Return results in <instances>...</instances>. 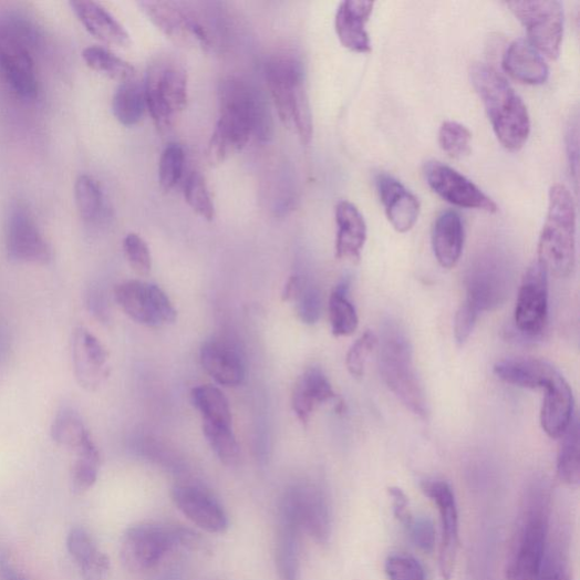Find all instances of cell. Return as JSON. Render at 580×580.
<instances>
[{
    "mask_svg": "<svg viewBox=\"0 0 580 580\" xmlns=\"http://www.w3.org/2000/svg\"><path fill=\"white\" fill-rule=\"evenodd\" d=\"M220 116L208 145V160L220 165L257 136L271 134V117L259 91L245 80L228 77L219 87Z\"/></svg>",
    "mask_w": 580,
    "mask_h": 580,
    "instance_id": "obj_1",
    "label": "cell"
},
{
    "mask_svg": "<svg viewBox=\"0 0 580 580\" xmlns=\"http://www.w3.org/2000/svg\"><path fill=\"white\" fill-rule=\"evenodd\" d=\"M470 80L500 143L509 152L521 149L530 133V118L520 96L503 75L486 64L474 65Z\"/></svg>",
    "mask_w": 580,
    "mask_h": 580,
    "instance_id": "obj_2",
    "label": "cell"
},
{
    "mask_svg": "<svg viewBox=\"0 0 580 580\" xmlns=\"http://www.w3.org/2000/svg\"><path fill=\"white\" fill-rule=\"evenodd\" d=\"M379 370L391 392L415 415L427 416V401L413 361V348L407 333L395 321L382 325L377 338Z\"/></svg>",
    "mask_w": 580,
    "mask_h": 580,
    "instance_id": "obj_3",
    "label": "cell"
},
{
    "mask_svg": "<svg viewBox=\"0 0 580 580\" xmlns=\"http://www.w3.org/2000/svg\"><path fill=\"white\" fill-rule=\"evenodd\" d=\"M548 500L542 483L528 489L506 569L507 580H537L547 552Z\"/></svg>",
    "mask_w": 580,
    "mask_h": 580,
    "instance_id": "obj_4",
    "label": "cell"
},
{
    "mask_svg": "<svg viewBox=\"0 0 580 580\" xmlns=\"http://www.w3.org/2000/svg\"><path fill=\"white\" fill-rule=\"evenodd\" d=\"M205 540L187 527L139 522L128 527L121 543L123 566L133 573L155 568L164 557L178 548L200 551Z\"/></svg>",
    "mask_w": 580,
    "mask_h": 580,
    "instance_id": "obj_5",
    "label": "cell"
},
{
    "mask_svg": "<svg viewBox=\"0 0 580 580\" xmlns=\"http://www.w3.org/2000/svg\"><path fill=\"white\" fill-rule=\"evenodd\" d=\"M266 75L280 122L294 131L303 144H309L313 117L301 63L289 56L275 58L267 64Z\"/></svg>",
    "mask_w": 580,
    "mask_h": 580,
    "instance_id": "obj_6",
    "label": "cell"
},
{
    "mask_svg": "<svg viewBox=\"0 0 580 580\" xmlns=\"http://www.w3.org/2000/svg\"><path fill=\"white\" fill-rule=\"evenodd\" d=\"M539 263L557 277L572 273L576 265V208L569 189L551 187L549 210L539 240Z\"/></svg>",
    "mask_w": 580,
    "mask_h": 580,
    "instance_id": "obj_7",
    "label": "cell"
},
{
    "mask_svg": "<svg viewBox=\"0 0 580 580\" xmlns=\"http://www.w3.org/2000/svg\"><path fill=\"white\" fill-rule=\"evenodd\" d=\"M187 85L186 72L175 63H158L149 69L144 84L145 101L159 131H167L186 108Z\"/></svg>",
    "mask_w": 580,
    "mask_h": 580,
    "instance_id": "obj_8",
    "label": "cell"
},
{
    "mask_svg": "<svg viewBox=\"0 0 580 580\" xmlns=\"http://www.w3.org/2000/svg\"><path fill=\"white\" fill-rule=\"evenodd\" d=\"M507 7L525 27L530 43L547 58L560 55L563 38L565 14L557 0H534V2H509Z\"/></svg>",
    "mask_w": 580,
    "mask_h": 580,
    "instance_id": "obj_9",
    "label": "cell"
},
{
    "mask_svg": "<svg viewBox=\"0 0 580 580\" xmlns=\"http://www.w3.org/2000/svg\"><path fill=\"white\" fill-rule=\"evenodd\" d=\"M115 299L133 321L159 328L174 323L177 311L164 290L154 283L130 280L115 288Z\"/></svg>",
    "mask_w": 580,
    "mask_h": 580,
    "instance_id": "obj_10",
    "label": "cell"
},
{
    "mask_svg": "<svg viewBox=\"0 0 580 580\" xmlns=\"http://www.w3.org/2000/svg\"><path fill=\"white\" fill-rule=\"evenodd\" d=\"M548 319V271L536 262L528 268L519 287L514 322L520 335L535 340L545 332Z\"/></svg>",
    "mask_w": 580,
    "mask_h": 580,
    "instance_id": "obj_11",
    "label": "cell"
},
{
    "mask_svg": "<svg viewBox=\"0 0 580 580\" xmlns=\"http://www.w3.org/2000/svg\"><path fill=\"white\" fill-rule=\"evenodd\" d=\"M466 300L478 314L494 311L509 298L512 277L506 263L498 259H481L468 269L465 279Z\"/></svg>",
    "mask_w": 580,
    "mask_h": 580,
    "instance_id": "obj_12",
    "label": "cell"
},
{
    "mask_svg": "<svg viewBox=\"0 0 580 580\" xmlns=\"http://www.w3.org/2000/svg\"><path fill=\"white\" fill-rule=\"evenodd\" d=\"M423 494L437 505L442 521V545L439 569L444 580H450L459 550V519L455 494L449 483L442 479L424 480L421 485Z\"/></svg>",
    "mask_w": 580,
    "mask_h": 580,
    "instance_id": "obj_13",
    "label": "cell"
},
{
    "mask_svg": "<svg viewBox=\"0 0 580 580\" xmlns=\"http://www.w3.org/2000/svg\"><path fill=\"white\" fill-rule=\"evenodd\" d=\"M428 186L447 203L467 209H477L490 214L497 213V205L474 183L454 168L431 162L425 166Z\"/></svg>",
    "mask_w": 580,
    "mask_h": 580,
    "instance_id": "obj_14",
    "label": "cell"
},
{
    "mask_svg": "<svg viewBox=\"0 0 580 580\" xmlns=\"http://www.w3.org/2000/svg\"><path fill=\"white\" fill-rule=\"evenodd\" d=\"M292 498L304 534L319 545H327L332 534L331 506L319 483L307 481L287 489Z\"/></svg>",
    "mask_w": 580,
    "mask_h": 580,
    "instance_id": "obj_15",
    "label": "cell"
},
{
    "mask_svg": "<svg viewBox=\"0 0 580 580\" xmlns=\"http://www.w3.org/2000/svg\"><path fill=\"white\" fill-rule=\"evenodd\" d=\"M176 508L193 524L211 535H222L229 527L228 516L213 493L197 485L183 483L173 488Z\"/></svg>",
    "mask_w": 580,
    "mask_h": 580,
    "instance_id": "obj_16",
    "label": "cell"
},
{
    "mask_svg": "<svg viewBox=\"0 0 580 580\" xmlns=\"http://www.w3.org/2000/svg\"><path fill=\"white\" fill-rule=\"evenodd\" d=\"M141 11L169 40L182 46H210V38L204 25L177 4L167 2H141Z\"/></svg>",
    "mask_w": 580,
    "mask_h": 580,
    "instance_id": "obj_17",
    "label": "cell"
},
{
    "mask_svg": "<svg viewBox=\"0 0 580 580\" xmlns=\"http://www.w3.org/2000/svg\"><path fill=\"white\" fill-rule=\"evenodd\" d=\"M7 251L19 263L46 265L53 252L30 214L23 208L12 210L7 225Z\"/></svg>",
    "mask_w": 580,
    "mask_h": 580,
    "instance_id": "obj_18",
    "label": "cell"
},
{
    "mask_svg": "<svg viewBox=\"0 0 580 580\" xmlns=\"http://www.w3.org/2000/svg\"><path fill=\"white\" fill-rule=\"evenodd\" d=\"M110 354L103 343L85 328L73 335V365L79 384L87 392L101 389L110 376Z\"/></svg>",
    "mask_w": 580,
    "mask_h": 580,
    "instance_id": "obj_19",
    "label": "cell"
},
{
    "mask_svg": "<svg viewBox=\"0 0 580 580\" xmlns=\"http://www.w3.org/2000/svg\"><path fill=\"white\" fill-rule=\"evenodd\" d=\"M303 530L292 498L284 491L279 503L276 568L281 580H297Z\"/></svg>",
    "mask_w": 580,
    "mask_h": 580,
    "instance_id": "obj_20",
    "label": "cell"
},
{
    "mask_svg": "<svg viewBox=\"0 0 580 580\" xmlns=\"http://www.w3.org/2000/svg\"><path fill=\"white\" fill-rule=\"evenodd\" d=\"M0 69L22 99H35L39 85L34 62L24 42L9 31H0Z\"/></svg>",
    "mask_w": 580,
    "mask_h": 580,
    "instance_id": "obj_21",
    "label": "cell"
},
{
    "mask_svg": "<svg viewBox=\"0 0 580 580\" xmlns=\"http://www.w3.org/2000/svg\"><path fill=\"white\" fill-rule=\"evenodd\" d=\"M200 360L207 373L221 385L237 386L246 379L244 354L224 338H214L206 342L200 351Z\"/></svg>",
    "mask_w": 580,
    "mask_h": 580,
    "instance_id": "obj_22",
    "label": "cell"
},
{
    "mask_svg": "<svg viewBox=\"0 0 580 580\" xmlns=\"http://www.w3.org/2000/svg\"><path fill=\"white\" fill-rule=\"evenodd\" d=\"M376 188L386 217L400 232L410 231L416 224L420 215V203L413 193L398 179L380 174L376 177Z\"/></svg>",
    "mask_w": 580,
    "mask_h": 580,
    "instance_id": "obj_23",
    "label": "cell"
},
{
    "mask_svg": "<svg viewBox=\"0 0 580 580\" xmlns=\"http://www.w3.org/2000/svg\"><path fill=\"white\" fill-rule=\"evenodd\" d=\"M374 3L348 0L338 8L334 27L338 38L348 50L365 54L371 52V40L365 29Z\"/></svg>",
    "mask_w": 580,
    "mask_h": 580,
    "instance_id": "obj_24",
    "label": "cell"
},
{
    "mask_svg": "<svg viewBox=\"0 0 580 580\" xmlns=\"http://www.w3.org/2000/svg\"><path fill=\"white\" fill-rule=\"evenodd\" d=\"M334 215L336 224L335 257L340 260L359 261L367 236L364 217L349 201L338 203Z\"/></svg>",
    "mask_w": 580,
    "mask_h": 580,
    "instance_id": "obj_25",
    "label": "cell"
},
{
    "mask_svg": "<svg viewBox=\"0 0 580 580\" xmlns=\"http://www.w3.org/2000/svg\"><path fill=\"white\" fill-rule=\"evenodd\" d=\"M496 375L506 383L527 390H549L561 376L551 364L536 359H511L495 365Z\"/></svg>",
    "mask_w": 580,
    "mask_h": 580,
    "instance_id": "obj_26",
    "label": "cell"
},
{
    "mask_svg": "<svg viewBox=\"0 0 580 580\" xmlns=\"http://www.w3.org/2000/svg\"><path fill=\"white\" fill-rule=\"evenodd\" d=\"M503 66L515 80L531 85L547 82L549 68L537 48L528 40L517 39L509 44Z\"/></svg>",
    "mask_w": 580,
    "mask_h": 580,
    "instance_id": "obj_27",
    "label": "cell"
},
{
    "mask_svg": "<svg viewBox=\"0 0 580 580\" xmlns=\"http://www.w3.org/2000/svg\"><path fill=\"white\" fill-rule=\"evenodd\" d=\"M464 224L458 213L444 211L435 220L432 229V247L435 258L443 268H454L464 248Z\"/></svg>",
    "mask_w": 580,
    "mask_h": 580,
    "instance_id": "obj_28",
    "label": "cell"
},
{
    "mask_svg": "<svg viewBox=\"0 0 580 580\" xmlns=\"http://www.w3.org/2000/svg\"><path fill=\"white\" fill-rule=\"evenodd\" d=\"M66 547L83 580H106L111 571V560L96 547L86 529L72 528L68 536Z\"/></svg>",
    "mask_w": 580,
    "mask_h": 580,
    "instance_id": "obj_29",
    "label": "cell"
},
{
    "mask_svg": "<svg viewBox=\"0 0 580 580\" xmlns=\"http://www.w3.org/2000/svg\"><path fill=\"white\" fill-rule=\"evenodd\" d=\"M335 398L332 385L323 371L310 367L296 384L292 406L300 422L307 425L318 406Z\"/></svg>",
    "mask_w": 580,
    "mask_h": 580,
    "instance_id": "obj_30",
    "label": "cell"
},
{
    "mask_svg": "<svg viewBox=\"0 0 580 580\" xmlns=\"http://www.w3.org/2000/svg\"><path fill=\"white\" fill-rule=\"evenodd\" d=\"M573 395L570 385L561 375L547 390L541 410V425L551 439H560L570 426L573 416Z\"/></svg>",
    "mask_w": 580,
    "mask_h": 580,
    "instance_id": "obj_31",
    "label": "cell"
},
{
    "mask_svg": "<svg viewBox=\"0 0 580 580\" xmlns=\"http://www.w3.org/2000/svg\"><path fill=\"white\" fill-rule=\"evenodd\" d=\"M71 8L89 33L96 39L123 48L131 45L132 40L126 29L102 6L94 2H72Z\"/></svg>",
    "mask_w": 580,
    "mask_h": 580,
    "instance_id": "obj_32",
    "label": "cell"
},
{
    "mask_svg": "<svg viewBox=\"0 0 580 580\" xmlns=\"http://www.w3.org/2000/svg\"><path fill=\"white\" fill-rule=\"evenodd\" d=\"M190 401L203 416L204 424L232 426L229 403L217 386L210 384L197 386L190 393Z\"/></svg>",
    "mask_w": 580,
    "mask_h": 580,
    "instance_id": "obj_33",
    "label": "cell"
},
{
    "mask_svg": "<svg viewBox=\"0 0 580 580\" xmlns=\"http://www.w3.org/2000/svg\"><path fill=\"white\" fill-rule=\"evenodd\" d=\"M71 470V490L80 496L93 488L99 479L102 458L99 447L90 439L77 452Z\"/></svg>",
    "mask_w": 580,
    "mask_h": 580,
    "instance_id": "obj_34",
    "label": "cell"
},
{
    "mask_svg": "<svg viewBox=\"0 0 580 580\" xmlns=\"http://www.w3.org/2000/svg\"><path fill=\"white\" fill-rule=\"evenodd\" d=\"M147 110L144 85L134 81L121 84L113 99V113L122 125H137Z\"/></svg>",
    "mask_w": 580,
    "mask_h": 580,
    "instance_id": "obj_35",
    "label": "cell"
},
{
    "mask_svg": "<svg viewBox=\"0 0 580 580\" xmlns=\"http://www.w3.org/2000/svg\"><path fill=\"white\" fill-rule=\"evenodd\" d=\"M350 281L338 284L329 300L331 330L335 336L353 334L359 327V317L349 298Z\"/></svg>",
    "mask_w": 580,
    "mask_h": 580,
    "instance_id": "obj_36",
    "label": "cell"
},
{
    "mask_svg": "<svg viewBox=\"0 0 580 580\" xmlns=\"http://www.w3.org/2000/svg\"><path fill=\"white\" fill-rule=\"evenodd\" d=\"M557 473L559 479L568 487H576L580 479L579 424L574 417L562 435Z\"/></svg>",
    "mask_w": 580,
    "mask_h": 580,
    "instance_id": "obj_37",
    "label": "cell"
},
{
    "mask_svg": "<svg viewBox=\"0 0 580 580\" xmlns=\"http://www.w3.org/2000/svg\"><path fill=\"white\" fill-rule=\"evenodd\" d=\"M82 58L86 65L121 84L134 81L136 71L133 65L116 56L103 46H87Z\"/></svg>",
    "mask_w": 580,
    "mask_h": 580,
    "instance_id": "obj_38",
    "label": "cell"
},
{
    "mask_svg": "<svg viewBox=\"0 0 580 580\" xmlns=\"http://www.w3.org/2000/svg\"><path fill=\"white\" fill-rule=\"evenodd\" d=\"M52 438L61 447L77 452L91 438L81 416L71 408H63L52 424Z\"/></svg>",
    "mask_w": 580,
    "mask_h": 580,
    "instance_id": "obj_39",
    "label": "cell"
},
{
    "mask_svg": "<svg viewBox=\"0 0 580 580\" xmlns=\"http://www.w3.org/2000/svg\"><path fill=\"white\" fill-rule=\"evenodd\" d=\"M75 203L80 217L87 224L100 221L104 215L103 190L89 175H81L76 179Z\"/></svg>",
    "mask_w": 580,
    "mask_h": 580,
    "instance_id": "obj_40",
    "label": "cell"
},
{
    "mask_svg": "<svg viewBox=\"0 0 580 580\" xmlns=\"http://www.w3.org/2000/svg\"><path fill=\"white\" fill-rule=\"evenodd\" d=\"M203 428L208 444L219 460L226 466L236 465L239 459V446L232 426L204 424Z\"/></svg>",
    "mask_w": 580,
    "mask_h": 580,
    "instance_id": "obj_41",
    "label": "cell"
},
{
    "mask_svg": "<svg viewBox=\"0 0 580 580\" xmlns=\"http://www.w3.org/2000/svg\"><path fill=\"white\" fill-rule=\"evenodd\" d=\"M184 196L189 208L205 220L215 219V205L213 203L205 177L199 172H193L184 188Z\"/></svg>",
    "mask_w": 580,
    "mask_h": 580,
    "instance_id": "obj_42",
    "label": "cell"
},
{
    "mask_svg": "<svg viewBox=\"0 0 580 580\" xmlns=\"http://www.w3.org/2000/svg\"><path fill=\"white\" fill-rule=\"evenodd\" d=\"M472 134L467 127L457 122H445L439 132L443 151L452 158L460 159L470 153Z\"/></svg>",
    "mask_w": 580,
    "mask_h": 580,
    "instance_id": "obj_43",
    "label": "cell"
},
{
    "mask_svg": "<svg viewBox=\"0 0 580 580\" xmlns=\"http://www.w3.org/2000/svg\"><path fill=\"white\" fill-rule=\"evenodd\" d=\"M185 154L177 143H170L159 160V184L163 190H172L183 176Z\"/></svg>",
    "mask_w": 580,
    "mask_h": 580,
    "instance_id": "obj_44",
    "label": "cell"
},
{
    "mask_svg": "<svg viewBox=\"0 0 580 580\" xmlns=\"http://www.w3.org/2000/svg\"><path fill=\"white\" fill-rule=\"evenodd\" d=\"M124 252L131 268L138 276H148L153 268L152 252L145 240L137 234H128L124 239Z\"/></svg>",
    "mask_w": 580,
    "mask_h": 580,
    "instance_id": "obj_45",
    "label": "cell"
},
{
    "mask_svg": "<svg viewBox=\"0 0 580 580\" xmlns=\"http://www.w3.org/2000/svg\"><path fill=\"white\" fill-rule=\"evenodd\" d=\"M294 302H297L298 315L303 323L312 325L319 321L322 299L317 286L304 279Z\"/></svg>",
    "mask_w": 580,
    "mask_h": 580,
    "instance_id": "obj_46",
    "label": "cell"
},
{
    "mask_svg": "<svg viewBox=\"0 0 580 580\" xmlns=\"http://www.w3.org/2000/svg\"><path fill=\"white\" fill-rule=\"evenodd\" d=\"M384 571L390 580H425V571L420 561L406 553L386 558Z\"/></svg>",
    "mask_w": 580,
    "mask_h": 580,
    "instance_id": "obj_47",
    "label": "cell"
},
{
    "mask_svg": "<svg viewBox=\"0 0 580 580\" xmlns=\"http://www.w3.org/2000/svg\"><path fill=\"white\" fill-rule=\"evenodd\" d=\"M376 346L377 336L372 331H366L351 348L346 358V366L355 379L363 377L367 359Z\"/></svg>",
    "mask_w": 580,
    "mask_h": 580,
    "instance_id": "obj_48",
    "label": "cell"
},
{
    "mask_svg": "<svg viewBox=\"0 0 580 580\" xmlns=\"http://www.w3.org/2000/svg\"><path fill=\"white\" fill-rule=\"evenodd\" d=\"M413 543L424 553H431L435 545V529L429 518L421 516L413 517L406 528Z\"/></svg>",
    "mask_w": 580,
    "mask_h": 580,
    "instance_id": "obj_49",
    "label": "cell"
},
{
    "mask_svg": "<svg viewBox=\"0 0 580 580\" xmlns=\"http://www.w3.org/2000/svg\"><path fill=\"white\" fill-rule=\"evenodd\" d=\"M478 315L479 314L465 302L457 311L454 330L455 340L459 346H463L468 341V338L475 328Z\"/></svg>",
    "mask_w": 580,
    "mask_h": 580,
    "instance_id": "obj_50",
    "label": "cell"
},
{
    "mask_svg": "<svg viewBox=\"0 0 580 580\" xmlns=\"http://www.w3.org/2000/svg\"><path fill=\"white\" fill-rule=\"evenodd\" d=\"M537 580H571L562 557L547 550Z\"/></svg>",
    "mask_w": 580,
    "mask_h": 580,
    "instance_id": "obj_51",
    "label": "cell"
},
{
    "mask_svg": "<svg viewBox=\"0 0 580 580\" xmlns=\"http://www.w3.org/2000/svg\"><path fill=\"white\" fill-rule=\"evenodd\" d=\"M389 495L393 501V510L397 520L404 525L405 528L410 526L413 520V515L410 510L408 498L405 493L397 487L389 489Z\"/></svg>",
    "mask_w": 580,
    "mask_h": 580,
    "instance_id": "obj_52",
    "label": "cell"
},
{
    "mask_svg": "<svg viewBox=\"0 0 580 580\" xmlns=\"http://www.w3.org/2000/svg\"><path fill=\"white\" fill-rule=\"evenodd\" d=\"M578 116L571 118L567 130V152L571 175L578 180Z\"/></svg>",
    "mask_w": 580,
    "mask_h": 580,
    "instance_id": "obj_53",
    "label": "cell"
},
{
    "mask_svg": "<svg viewBox=\"0 0 580 580\" xmlns=\"http://www.w3.org/2000/svg\"><path fill=\"white\" fill-rule=\"evenodd\" d=\"M303 280L304 279L299 276L290 277L283 288L282 301H294L300 292Z\"/></svg>",
    "mask_w": 580,
    "mask_h": 580,
    "instance_id": "obj_54",
    "label": "cell"
},
{
    "mask_svg": "<svg viewBox=\"0 0 580 580\" xmlns=\"http://www.w3.org/2000/svg\"><path fill=\"white\" fill-rule=\"evenodd\" d=\"M0 574L3 580H30L6 559L0 560Z\"/></svg>",
    "mask_w": 580,
    "mask_h": 580,
    "instance_id": "obj_55",
    "label": "cell"
}]
</instances>
